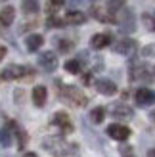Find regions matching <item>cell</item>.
<instances>
[{
	"mask_svg": "<svg viewBox=\"0 0 155 157\" xmlns=\"http://www.w3.org/2000/svg\"><path fill=\"white\" fill-rule=\"evenodd\" d=\"M0 144L2 146H12V123L8 127H2L0 128Z\"/></svg>",
	"mask_w": 155,
	"mask_h": 157,
	"instance_id": "e0dca14e",
	"label": "cell"
},
{
	"mask_svg": "<svg viewBox=\"0 0 155 157\" xmlns=\"http://www.w3.org/2000/svg\"><path fill=\"white\" fill-rule=\"evenodd\" d=\"M119 25H121V31H125V33L134 31L136 25H134V15H132V12H125V13H123V17L119 19Z\"/></svg>",
	"mask_w": 155,
	"mask_h": 157,
	"instance_id": "7c38bea8",
	"label": "cell"
},
{
	"mask_svg": "<svg viewBox=\"0 0 155 157\" xmlns=\"http://www.w3.org/2000/svg\"><path fill=\"white\" fill-rule=\"evenodd\" d=\"M63 25H65V19L58 17V15H50L48 21H46V27H48V29H59Z\"/></svg>",
	"mask_w": 155,
	"mask_h": 157,
	"instance_id": "603a6c76",
	"label": "cell"
},
{
	"mask_svg": "<svg viewBox=\"0 0 155 157\" xmlns=\"http://www.w3.org/2000/svg\"><path fill=\"white\" fill-rule=\"evenodd\" d=\"M125 4H127V0H107V12L117 13L125 8Z\"/></svg>",
	"mask_w": 155,
	"mask_h": 157,
	"instance_id": "ffe728a7",
	"label": "cell"
},
{
	"mask_svg": "<svg viewBox=\"0 0 155 157\" xmlns=\"http://www.w3.org/2000/svg\"><path fill=\"white\" fill-rule=\"evenodd\" d=\"M109 44H111V36L107 33H98V35L92 36V40H90V46L96 48V50H102V48H105V46H109Z\"/></svg>",
	"mask_w": 155,
	"mask_h": 157,
	"instance_id": "30bf717a",
	"label": "cell"
},
{
	"mask_svg": "<svg viewBox=\"0 0 155 157\" xmlns=\"http://www.w3.org/2000/svg\"><path fill=\"white\" fill-rule=\"evenodd\" d=\"M13 19H15V8L13 6H6V8L0 10V23H2V25H6V27L12 25Z\"/></svg>",
	"mask_w": 155,
	"mask_h": 157,
	"instance_id": "5bb4252c",
	"label": "cell"
},
{
	"mask_svg": "<svg viewBox=\"0 0 155 157\" xmlns=\"http://www.w3.org/2000/svg\"><path fill=\"white\" fill-rule=\"evenodd\" d=\"M17 136H19V146H25V144H27V134H25V130L17 128Z\"/></svg>",
	"mask_w": 155,
	"mask_h": 157,
	"instance_id": "83f0119b",
	"label": "cell"
},
{
	"mask_svg": "<svg viewBox=\"0 0 155 157\" xmlns=\"http://www.w3.org/2000/svg\"><path fill=\"white\" fill-rule=\"evenodd\" d=\"M21 6H23V12H25V13H36L38 10H40L38 0H23Z\"/></svg>",
	"mask_w": 155,
	"mask_h": 157,
	"instance_id": "d6986e66",
	"label": "cell"
},
{
	"mask_svg": "<svg viewBox=\"0 0 155 157\" xmlns=\"http://www.w3.org/2000/svg\"><path fill=\"white\" fill-rule=\"evenodd\" d=\"M144 21L148 23V29L155 31V17H153V15H149V13H144Z\"/></svg>",
	"mask_w": 155,
	"mask_h": 157,
	"instance_id": "4316f807",
	"label": "cell"
},
{
	"mask_svg": "<svg viewBox=\"0 0 155 157\" xmlns=\"http://www.w3.org/2000/svg\"><path fill=\"white\" fill-rule=\"evenodd\" d=\"M44 147L56 155H67V153H71V147L75 146H69L61 138H52V140H44Z\"/></svg>",
	"mask_w": 155,
	"mask_h": 157,
	"instance_id": "7a4b0ae2",
	"label": "cell"
},
{
	"mask_svg": "<svg viewBox=\"0 0 155 157\" xmlns=\"http://www.w3.org/2000/svg\"><path fill=\"white\" fill-rule=\"evenodd\" d=\"M59 98L65 101V104H71L75 107H81V105H86V96L77 88V86H71V84H67V86H59Z\"/></svg>",
	"mask_w": 155,
	"mask_h": 157,
	"instance_id": "6da1fadb",
	"label": "cell"
},
{
	"mask_svg": "<svg viewBox=\"0 0 155 157\" xmlns=\"http://www.w3.org/2000/svg\"><path fill=\"white\" fill-rule=\"evenodd\" d=\"M149 155H151V157H155V150H151V153H149Z\"/></svg>",
	"mask_w": 155,
	"mask_h": 157,
	"instance_id": "4dcf8cb0",
	"label": "cell"
},
{
	"mask_svg": "<svg viewBox=\"0 0 155 157\" xmlns=\"http://www.w3.org/2000/svg\"><path fill=\"white\" fill-rule=\"evenodd\" d=\"M4 56H6V48H4V46H0V61H2Z\"/></svg>",
	"mask_w": 155,
	"mask_h": 157,
	"instance_id": "f1b7e54d",
	"label": "cell"
},
{
	"mask_svg": "<svg viewBox=\"0 0 155 157\" xmlns=\"http://www.w3.org/2000/svg\"><path fill=\"white\" fill-rule=\"evenodd\" d=\"M90 119H92V123H102L105 119V109L104 107H94L90 111Z\"/></svg>",
	"mask_w": 155,
	"mask_h": 157,
	"instance_id": "7402d4cb",
	"label": "cell"
},
{
	"mask_svg": "<svg viewBox=\"0 0 155 157\" xmlns=\"http://www.w3.org/2000/svg\"><path fill=\"white\" fill-rule=\"evenodd\" d=\"M96 90L104 96H113L117 94V84L113 81H107V78H102V81H96Z\"/></svg>",
	"mask_w": 155,
	"mask_h": 157,
	"instance_id": "ba28073f",
	"label": "cell"
},
{
	"mask_svg": "<svg viewBox=\"0 0 155 157\" xmlns=\"http://www.w3.org/2000/svg\"><path fill=\"white\" fill-rule=\"evenodd\" d=\"M134 98H136V104L138 105H149L155 96H153V92L149 88H138Z\"/></svg>",
	"mask_w": 155,
	"mask_h": 157,
	"instance_id": "8fae6325",
	"label": "cell"
},
{
	"mask_svg": "<svg viewBox=\"0 0 155 157\" xmlns=\"http://www.w3.org/2000/svg\"><path fill=\"white\" fill-rule=\"evenodd\" d=\"M107 134H109L113 140H119V142H123V140H127L130 136V128L125 127V124H119V123H113L107 127Z\"/></svg>",
	"mask_w": 155,
	"mask_h": 157,
	"instance_id": "277c9868",
	"label": "cell"
},
{
	"mask_svg": "<svg viewBox=\"0 0 155 157\" xmlns=\"http://www.w3.org/2000/svg\"><path fill=\"white\" fill-rule=\"evenodd\" d=\"M111 113H113V117H119V119H130V117L134 115V111H132L128 105H125V104L113 105V107H111Z\"/></svg>",
	"mask_w": 155,
	"mask_h": 157,
	"instance_id": "4fadbf2b",
	"label": "cell"
},
{
	"mask_svg": "<svg viewBox=\"0 0 155 157\" xmlns=\"http://www.w3.org/2000/svg\"><path fill=\"white\" fill-rule=\"evenodd\" d=\"M153 71H155V67H153Z\"/></svg>",
	"mask_w": 155,
	"mask_h": 157,
	"instance_id": "d6a6232c",
	"label": "cell"
},
{
	"mask_svg": "<svg viewBox=\"0 0 155 157\" xmlns=\"http://www.w3.org/2000/svg\"><path fill=\"white\" fill-rule=\"evenodd\" d=\"M113 50L121 54V56H132L136 52V40H132V38H121V40L115 42Z\"/></svg>",
	"mask_w": 155,
	"mask_h": 157,
	"instance_id": "3957f363",
	"label": "cell"
},
{
	"mask_svg": "<svg viewBox=\"0 0 155 157\" xmlns=\"http://www.w3.org/2000/svg\"><path fill=\"white\" fill-rule=\"evenodd\" d=\"M46 100H48V90H46V86H42V84L35 86L33 88V104L36 107H44Z\"/></svg>",
	"mask_w": 155,
	"mask_h": 157,
	"instance_id": "9c48e42d",
	"label": "cell"
},
{
	"mask_svg": "<svg viewBox=\"0 0 155 157\" xmlns=\"http://www.w3.org/2000/svg\"><path fill=\"white\" fill-rule=\"evenodd\" d=\"M38 65H40L44 71H54L58 67V56L52 52H42L38 56Z\"/></svg>",
	"mask_w": 155,
	"mask_h": 157,
	"instance_id": "5b68a950",
	"label": "cell"
},
{
	"mask_svg": "<svg viewBox=\"0 0 155 157\" xmlns=\"http://www.w3.org/2000/svg\"><path fill=\"white\" fill-rule=\"evenodd\" d=\"M65 71L71 73V75H77L81 71V61L79 59H67L65 61Z\"/></svg>",
	"mask_w": 155,
	"mask_h": 157,
	"instance_id": "44dd1931",
	"label": "cell"
},
{
	"mask_svg": "<svg viewBox=\"0 0 155 157\" xmlns=\"http://www.w3.org/2000/svg\"><path fill=\"white\" fill-rule=\"evenodd\" d=\"M52 123L56 124V127H59L61 132H73V124H71V121H69L67 113H63V111H58L56 115H54Z\"/></svg>",
	"mask_w": 155,
	"mask_h": 157,
	"instance_id": "52a82bcc",
	"label": "cell"
},
{
	"mask_svg": "<svg viewBox=\"0 0 155 157\" xmlns=\"http://www.w3.org/2000/svg\"><path fill=\"white\" fill-rule=\"evenodd\" d=\"M23 157H36V153H33V151H29V153H25Z\"/></svg>",
	"mask_w": 155,
	"mask_h": 157,
	"instance_id": "f546056e",
	"label": "cell"
},
{
	"mask_svg": "<svg viewBox=\"0 0 155 157\" xmlns=\"http://www.w3.org/2000/svg\"><path fill=\"white\" fill-rule=\"evenodd\" d=\"M71 2H75V4H79V2H81V0H71Z\"/></svg>",
	"mask_w": 155,
	"mask_h": 157,
	"instance_id": "1f68e13d",
	"label": "cell"
},
{
	"mask_svg": "<svg viewBox=\"0 0 155 157\" xmlns=\"http://www.w3.org/2000/svg\"><path fill=\"white\" fill-rule=\"evenodd\" d=\"M84 21H86V15L79 10H71L65 15V23H69V25H82Z\"/></svg>",
	"mask_w": 155,
	"mask_h": 157,
	"instance_id": "9a60e30c",
	"label": "cell"
},
{
	"mask_svg": "<svg viewBox=\"0 0 155 157\" xmlns=\"http://www.w3.org/2000/svg\"><path fill=\"white\" fill-rule=\"evenodd\" d=\"M25 44H27V50L29 52H36L40 46L44 44V38H42V35H29L27 36V40H25Z\"/></svg>",
	"mask_w": 155,
	"mask_h": 157,
	"instance_id": "2e32d148",
	"label": "cell"
},
{
	"mask_svg": "<svg viewBox=\"0 0 155 157\" xmlns=\"http://www.w3.org/2000/svg\"><path fill=\"white\" fill-rule=\"evenodd\" d=\"M25 71H27L25 67H21V65H13V63H12V65H8L4 71L0 73V78H2V81H13V78H21Z\"/></svg>",
	"mask_w": 155,
	"mask_h": 157,
	"instance_id": "8992f818",
	"label": "cell"
},
{
	"mask_svg": "<svg viewBox=\"0 0 155 157\" xmlns=\"http://www.w3.org/2000/svg\"><path fill=\"white\" fill-rule=\"evenodd\" d=\"M148 71H146V67H142V65H136L132 71H130V78L132 81H148Z\"/></svg>",
	"mask_w": 155,
	"mask_h": 157,
	"instance_id": "ac0fdd59",
	"label": "cell"
},
{
	"mask_svg": "<svg viewBox=\"0 0 155 157\" xmlns=\"http://www.w3.org/2000/svg\"><path fill=\"white\" fill-rule=\"evenodd\" d=\"M119 151H121V157H136V155H134V150H132L130 146H123Z\"/></svg>",
	"mask_w": 155,
	"mask_h": 157,
	"instance_id": "484cf974",
	"label": "cell"
},
{
	"mask_svg": "<svg viewBox=\"0 0 155 157\" xmlns=\"http://www.w3.org/2000/svg\"><path fill=\"white\" fill-rule=\"evenodd\" d=\"M65 4V0H48V4H46V10H48V13H56L58 12V8H61Z\"/></svg>",
	"mask_w": 155,
	"mask_h": 157,
	"instance_id": "cb8c5ba5",
	"label": "cell"
},
{
	"mask_svg": "<svg viewBox=\"0 0 155 157\" xmlns=\"http://www.w3.org/2000/svg\"><path fill=\"white\" fill-rule=\"evenodd\" d=\"M58 46H59V52H69V50H73V42L67 40V38H59V40H58Z\"/></svg>",
	"mask_w": 155,
	"mask_h": 157,
	"instance_id": "d4e9b609",
	"label": "cell"
}]
</instances>
